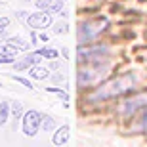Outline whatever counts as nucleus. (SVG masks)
<instances>
[{
	"label": "nucleus",
	"instance_id": "obj_1",
	"mask_svg": "<svg viewBox=\"0 0 147 147\" xmlns=\"http://www.w3.org/2000/svg\"><path fill=\"white\" fill-rule=\"evenodd\" d=\"M42 124V115L36 113V111H27L25 117H23V132L27 134V136H34L38 132Z\"/></svg>",
	"mask_w": 147,
	"mask_h": 147
},
{
	"label": "nucleus",
	"instance_id": "obj_17",
	"mask_svg": "<svg viewBox=\"0 0 147 147\" xmlns=\"http://www.w3.org/2000/svg\"><path fill=\"white\" fill-rule=\"evenodd\" d=\"M145 128H147V119H145Z\"/></svg>",
	"mask_w": 147,
	"mask_h": 147
},
{
	"label": "nucleus",
	"instance_id": "obj_6",
	"mask_svg": "<svg viewBox=\"0 0 147 147\" xmlns=\"http://www.w3.org/2000/svg\"><path fill=\"white\" fill-rule=\"evenodd\" d=\"M29 73H31V76H33V78H38V80H42V78H46V76H48V69H46V67H38V65H34Z\"/></svg>",
	"mask_w": 147,
	"mask_h": 147
},
{
	"label": "nucleus",
	"instance_id": "obj_14",
	"mask_svg": "<svg viewBox=\"0 0 147 147\" xmlns=\"http://www.w3.org/2000/svg\"><path fill=\"white\" fill-rule=\"evenodd\" d=\"M13 78H16V80L19 82V84H23L25 88H33V84H31V82H29L27 78H23V76H13Z\"/></svg>",
	"mask_w": 147,
	"mask_h": 147
},
{
	"label": "nucleus",
	"instance_id": "obj_12",
	"mask_svg": "<svg viewBox=\"0 0 147 147\" xmlns=\"http://www.w3.org/2000/svg\"><path fill=\"white\" fill-rule=\"evenodd\" d=\"M11 111H13V117H16V119L23 117V107H21V103L13 101V103H11Z\"/></svg>",
	"mask_w": 147,
	"mask_h": 147
},
{
	"label": "nucleus",
	"instance_id": "obj_15",
	"mask_svg": "<svg viewBox=\"0 0 147 147\" xmlns=\"http://www.w3.org/2000/svg\"><path fill=\"white\" fill-rule=\"evenodd\" d=\"M54 33H67V25L65 23H59L57 27H54Z\"/></svg>",
	"mask_w": 147,
	"mask_h": 147
},
{
	"label": "nucleus",
	"instance_id": "obj_4",
	"mask_svg": "<svg viewBox=\"0 0 147 147\" xmlns=\"http://www.w3.org/2000/svg\"><path fill=\"white\" fill-rule=\"evenodd\" d=\"M17 50L16 46H0V63H10L13 59V54H16Z\"/></svg>",
	"mask_w": 147,
	"mask_h": 147
},
{
	"label": "nucleus",
	"instance_id": "obj_10",
	"mask_svg": "<svg viewBox=\"0 0 147 147\" xmlns=\"http://www.w3.org/2000/svg\"><path fill=\"white\" fill-rule=\"evenodd\" d=\"M38 54H40V55H44V57H48V59H54V57H57V50L44 48V50H38Z\"/></svg>",
	"mask_w": 147,
	"mask_h": 147
},
{
	"label": "nucleus",
	"instance_id": "obj_11",
	"mask_svg": "<svg viewBox=\"0 0 147 147\" xmlns=\"http://www.w3.org/2000/svg\"><path fill=\"white\" fill-rule=\"evenodd\" d=\"M40 126H42L44 130L48 132V130H52V128L55 126V122H54L52 119H50V117H42V124H40Z\"/></svg>",
	"mask_w": 147,
	"mask_h": 147
},
{
	"label": "nucleus",
	"instance_id": "obj_9",
	"mask_svg": "<svg viewBox=\"0 0 147 147\" xmlns=\"http://www.w3.org/2000/svg\"><path fill=\"white\" fill-rule=\"evenodd\" d=\"M8 111H10V105L6 103V101H2V103H0V124L6 122V119H8Z\"/></svg>",
	"mask_w": 147,
	"mask_h": 147
},
{
	"label": "nucleus",
	"instance_id": "obj_7",
	"mask_svg": "<svg viewBox=\"0 0 147 147\" xmlns=\"http://www.w3.org/2000/svg\"><path fill=\"white\" fill-rule=\"evenodd\" d=\"M147 103V94L145 96H140V98H136L134 99V101H130V103H128V109H136V107H140V105H145Z\"/></svg>",
	"mask_w": 147,
	"mask_h": 147
},
{
	"label": "nucleus",
	"instance_id": "obj_13",
	"mask_svg": "<svg viewBox=\"0 0 147 147\" xmlns=\"http://www.w3.org/2000/svg\"><path fill=\"white\" fill-rule=\"evenodd\" d=\"M48 92H52V94H57V96H61L63 98V101H67L69 99V96H67L63 90H59V88H48Z\"/></svg>",
	"mask_w": 147,
	"mask_h": 147
},
{
	"label": "nucleus",
	"instance_id": "obj_16",
	"mask_svg": "<svg viewBox=\"0 0 147 147\" xmlns=\"http://www.w3.org/2000/svg\"><path fill=\"white\" fill-rule=\"evenodd\" d=\"M8 25H10V21H8V17H0V33H2V31H4V29L8 27Z\"/></svg>",
	"mask_w": 147,
	"mask_h": 147
},
{
	"label": "nucleus",
	"instance_id": "obj_5",
	"mask_svg": "<svg viewBox=\"0 0 147 147\" xmlns=\"http://www.w3.org/2000/svg\"><path fill=\"white\" fill-rule=\"evenodd\" d=\"M40 59V54H33V55H29V57H25L23 61H19V63H16V69H25V67L29 65H33V63H36V61Z\"/></svg>",
	"mask_w": 147,
	"mask_h": 147
},
{
	"label": "nucleus",
	"instance_id": "obj_8",
	"mask_svg": "<svg viewBox=\"0 0 147 147\" xmlns=\"http://www.w3.org/2000/svg\"><path fill=\"white\" fill-rule=\"evenodd\" d=\"M8 44H11V46H16V48H19V50H27L29 48V44L25 42V40H21V38H10L8 40Z\"/></svg>",
	"mask_w": 147,
	"mask_h": 147
},
{
	"label": "nucleus",
	"instance_id": "obj_3",
	"mask_svg": "<svg viewBox=\"0 0 147 147\" xmlns=\"http://www.w3.org/2000/svg\"><path fill=\"white\" fill-rule=\"evenodd\" d=\"M67 140H69V126H61L59 130L54 134V138H52V142L55 143V145H63V143H67Z\"/></svg>",
	"mask_w": 147,
	"mask_h": 147
},
{
	"label": "nucleus",
	"instance_id": "obj_2",
	"mask_svg": "<svg viewBox=\"0 0 147 147\" xmlns=\"http://www.w3.org/2000/svg\"><path fill=\"white\" fill-rule=\"evenodd\" d=\"M29 25L33 29H46L52 25V17L50 13H33L29 17Z\"/></svg>",
	"mask_w": 147,
	"mask_h": 147
}]
</instances>
